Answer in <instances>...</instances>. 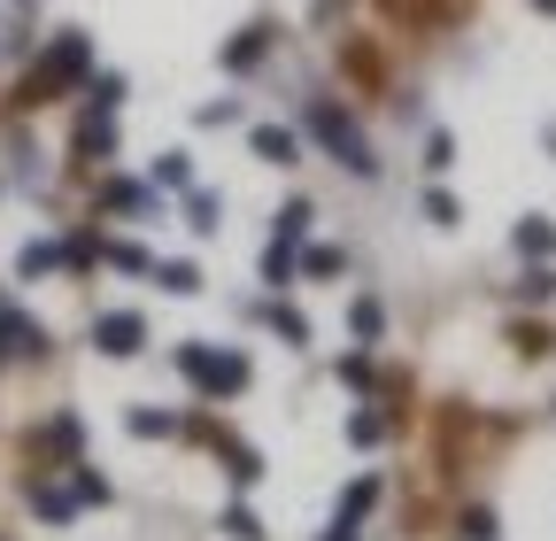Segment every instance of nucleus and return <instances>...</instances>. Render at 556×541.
Here are the masks:
<instances>
[{
	"label": "nucleus",
	"instance_id": "obj_31",
	"mask_svg": "<svg viewBox=\"0 0 556 541\" xmlns=\"http://www.w3.org/2000/svg\"><path fill=\"white\" fill-rule=\"evenodd\" d=\"M556 294V270H526V279H518V302H548Z\"/></svg>",
	"mask_w": 556,
	"mask_h": 541
},
{
	"label": "nucleus",
	"instance_id": "obj_21",
	"mask_svg": "<svg viewBox=\"0 0 556 541\" xmlns=\"http://www.w3.org/2000/svg\"><path fill=\"white\" fill-rule=\"evenodd\" d=\"M101 263H116V270H155V255L139 248V240H101Z\"/></svg>",
	"mask_w": 556,
	"mask_h": 541
},
{
	"label": "nucleus",
	"instance_id": "obj_29",
	"mask_svg": "<svg viewBox=\"0 0 556 541\" xmlns=\"http://www.w3.org/2000/svg\"><path fill=\"white\" fill-rule=\"evenodd\" d=\"M456 217H464V210H456V193H441V186H433V193H426V225H441V232H448Z\"/></svg>",
	"mask_w": 556,
	"mask_h": 541
},
{
	"label": "nucleus",
	"instance_id": "obj_24",
	"mask_svg": "<svg viewBox=\"0 0 556 541\" xmlns=\"http://www.w3.org/2000/svg\"><path fill=\"white\" fill-rule=\"evenodd\" d=\"M263 279H270V287H287V279H294V248H287V240H270V248H263Z\"/></svg>",
	"mask_w": 556,
	"mask_h": 541
},
{
	"label": "nucleus",
	"instance_id": "obj_36",
	"mask_svg": "<svg viewBox=\"0 0 556 541\" xmlns=\"http://www.w3.org/2000/svg\"><path fill=\"white\" fill-rule=\"evenodd\" d=\"M533 9H548V16H556V0H533Z\"/></svg>",
	"mask_w": 556,
	"mask_h": 541
},
{
	"label": "nucleus",
	"instance_id": "obj_35",
	"mask_svg": "<svg viewBox=\"0 0 556 541\" xmlns=\"http://www.w3.org/2000/svg\"><path fill=\"white\" fill-rule=\"evenodd\" d=\"M325 541H356V526H340V518H332V526H325Z\"/></svg>",
	"mask_w": 556,
	"mask_h": 541
},
{
	"label": "nucleus",
	"instance_id": "obj_22",
	"mask_svg": "<svg viewBox=\"0 0 556 541\" xmlns=\"http://www.w3.org/2000/svg\"><path fill=\"white\" fill-rule=\"evenodd\" d=\"M78 441H86V426L70 418V411H62V418H47V449H54V456H78Z\"/></svg>",
	"mask_w": 556,
	"mask_h": 541
},
{
	"label": "nucleus",
	"instance_id": "obj_6",
	"mask_svg": "<svg viewBox=\"0 0 556 541\" xmlns=\"http://www.w3.org/2000/svg\"><path fill=\"white\" fill-rule=\"evenodd\" d=\"M78 155H86V163L116 155V109H93V101H86V124H78Z\"/></svg>",
	"mask_w": 556,
	"mask_h": 541
},
{
	"label": "nucleus",
	"instance_id": "obj_12",
	"mask_svg": "<svg viewBox=\"0 0 556 541\" xmlns=\"http://www.w3.org/2000/svg\"><path fill=\"white\" fill-rule=\"evenodd\" d=\"M124 426H131L139 441H170V433H178V418L163 411V402H131V411H124Z\"/></svg>",
	"mask_w": 556,
	"mask_h": 541
},
{
	"label": "nucleus",
	"instance_id": "obj_33",
	"mask_svg": "<svg viewBox=\"0 0 556 541\" xmlns=\"http://www.w3.org/2000/svg\"><path fill=\"white\" fill-rule=\"evenodd\" d=\"M464 541H495V511H464Z\"/></svg>",
	"mask_w": 556,
	"mask_h": 541
},
{
	"label": "nucleus",
	"instance_id": "obj_11",
	"mask_svg": "<svg viewBox=\"0 0 556 541\" xmlns=\"http://www.w3.org/2000/svg\"><path fill=\"white\" fill-rule=\"evenodd\" d=\"M255 317L278 332V341H294V349H309V317L302 310H287V302H255Z\"/></svg>",
	"mask_w": 556,
	"mask_h": 541
},
{
	"label": "nucleus",
	"instance_id": "obj_37",
	"mask_svg": "<svg viewBox=\"0 0 556 541\" xmlns=\"http://www.w3.org/2000/svg\"><path fill=\"white\" fill-rule=\"evenodd\" d=\"M24 9H31V0H24Z\"/></svg>",
	"mask_w": 556,
	"mask_h": 541
},
{
	"label": "nucleus",
	"instance_id": "obj_2",
	"mask_svg": "<svg viewBox=\"0 0 556 541\" xmlns=\"http://www.w3.org/2000/svg\"><path fill=\"white\" fill-rule=\"evenodd\" d=\"M78 78H93V39H86V32H54V47L39 54V71L24 78V101H16V109H39L47 93L78 86Z\"/></svg>",
	"mask_w": 556,
	"mask_h": 541
},
{
	"label": "nucleus",
	"instance_id": "obj_27",
	"mask_svg": "<svg viewBox=\"0 0 556 541\" xmlns=\"http://www.w3.org/2000/svg\"><path fill=\"white\" fill-rule=\"evenodd\" d=\"M70 495H78V503H109L116 488L101 480V471H93V464H78V480H70Z\"/></svg>",
	"mask_w": 556,
	"mask_h": 541
},
{
	"label": "nucleus",
	"instance_id": "obj_30",
	"mask_svg": "<svg viewBox=\"0 0 556 541\" xmlns=\"http://www.w3.org/2000/svg\"><path fill=\"white\" fill-rule=\"evenodd\" d=\"M448 163H456V140H448V131H426V171L441 178Z\"/></svg>",
	"mask_w": 556,
	"mask_h": 541
},
{
	"label": "nucleus",
	"instance_id": "obj_4",
	"mask_svg": "<svg viewBox=\"0 0 556 541\" xmlns=\"http://www.w3.org/2000/svg\"><path fill=\"white\" fill-rule=\"evenodd\" d=\"M93 349L101 356H139V349H148V317H139V310H101L93 317Z\"/></svg>",
	"mask_w": 556,
	"mask_h": 541
},
{
	"label": "nucleus",
	"instance_id": "obj_34",
	"mask_svg": "<svg viewBox=\"0 0 556 541\" xmlns=\"http://www.w3.org/2000/svg\"><path fill=\"white\" fill-rule=\"evenodd\" d=\"M201 124H208V131H217V124H240V101H208V109H201Z\"/></svg>",
	"mask_w": 556,
	"mask_h": 541
},
{
	"label": "nucleus",
	"instance_id": "obj_25",
	"mask_svg": "<svg viewBox=\"0 0 556 541\" xmlns=\"http://www.w3.org/2000/svg\"><path fill=\"white\" fill-rule=\"evenodd\" d=\"M348 441H356V449H379V441H387V418H379V411H356V418H348Z\"/></svg>",
	"mask_w": 556,
	"mask_h": 541
},
{
	"label": "nucleus",
	"instance_id": "obj_26",
	"mask_svg": "<svg viewBox=\"0 0 556 541\" xmlns=\"http://www.w3.org/2000/svg\"><path fill=\"white\" fill-rule=\"evenodd\" d=\"M186 225H193V232H217V193L193 186V193H186Z\"/></svg>",
	"mask_w": 556,
	"mask_h": 541
},
{
	"label": "nucleus",
	"instance_id": "obj_14",
	"mask_svg": "<svg viewBox=\"0 0 556 541\" xmlns=\"http://www.w3.org/2000/svg\"><path fill=\"white\" fill-rule=\"evenodd\" d=\"M217 456H225V471H232V488H255V480H263V456H255L248 441H232V433H225V441H217Z\"/></svg>",
	"mask_w": 556,
	"mask_h": 541
},
{
	"label": "nucleus",
	"instance_id": "obj_18",
	"mask_svg": "<svg viewBox=\"0 0 556 541\" xmlns=\"http://www.w3.org/2000/svg\"><path fill=\"white\" fill-rule=\"evenodd\" d=\"M309 217H317V210H309V201L294 193V201H287V210H278V225H270V240H287V248H294V240L309 232Z\"/></svg>",
	"mask_w": 556,
	"mask_h": 541
},
{
	"label": "nucleus",
	"instance_id": "obj_16",
	"mask_svg": "<svg viewBox=\"0 0 556 541\" xmlns=\"http://www.w3.org/2000/svg\"><path fill=\"white\" fill-rule=\"evenodd\" d=\"M155 287L163 294H201V263H186V255L178 263H155Z\"/></svg>",
	"mask_w": 556,
	"mask_h": 541
},
{
	"label": "nucleus",
	"instance_id": "obj_10",
	"mask_svg": "<svg viewBox=\"0 0 556 541\" xmlns=\"http://www.w3.org/2000/svg\"><path fill=\"white\" fill-rule=\"evenodd\" d=\"M255 155H263V163H278V171H287V163L302 155V131H287V124H255Z\"/></svg>",
	"mask_w": 556,
	"mask_h": 541
},
{
	"label": "nucleus",
	"instance_id": "obj_1",
	"mask_svg": "<svg viewBox=\"0 0 556 541\" xmlns=\"http://www.w3.org/2000/svg\"><path fill=\"white\" fill-rule=\"evenodd\" d=\"M302 131H309L317 148H332V163H340V171L379 178V155H371V140H364V124L348 116L340 101H309V109H302Z\"/></svg>",
	"mask_w": 556,
	"mask_h": 541
},
{
	"label": "nucleus",
	"instance_id": "obj_20",
	"mask_svg": "<svg viewBox=\"0 0 556 541\" xmlns=\"http://www.w3.org/2000/svg\"><path fill=\"white\" fill-rule=\"evenodd\" d=\"M155 186H170V193H193V155H155Z\"/></svg>",
	"mask_w": 556,
	"mask_h": 541
},
{
	"label": "nucleus",
	"instance_id": "obj_8",
	"mask_svg": "<svg viewBox=\"0 0 556 541\" xmlns=\"http://www.w3.org/2000/svg\"><path fill=\"white\" fill-rule=\"evenodd\" d=\"M263 54H270V24H248V32L225 39V71H255Z\"/></svg>",
	"mask_w": 556,
	"mask_h": 541
},
{
	"label": "nucleus",
	"instance_id": "obj_3",
	"mask_svg": "<svg viewBox=\"0 0 556 541\" xmlns=\"http://www.w3.org/2000/svg\"><path fill=\"white\" fill-rule=\"evenodd\" d=\"M178 372H186L201 394H217V402H225V394H240V387H248V372H255V364H248L240 349H208V341H186V349H178Z\"/></svg>",
	"mask_w": 556,
	"mask_h": 541
},
{
	"label": "nucleus",
	"instance_id": "obj_9",
	"mask_svg": "<svg viewBox=\"0 0 556 541\" xmlns=\"http://www.w3.org/2000/svg\"><path fill=\"white\" fill-rule=\"evenodd\" d=\"M31 511H39L47 526H70V518H78L86 503H78V495H70V488H54V480H31Z\"/></svg>",
	"mask_w": 556,
	"mask_h": 541
},
{
	"label": "nucleus",
	"instance_id": "obj_28",
	"mask_svg": "<svg viewBox=\"0 0 556 541\" xmlns=\"http://www.w3.org/2000/svg\"><path fill=\"white\" fill-rule=\"evenodd\" d=\"M225 533H232V541H263V518H255L248 503H232V511H225Z\"/></svg>",
	"mask_w": 556,
	"mask_h": 541
},
{
	"label": "nucleus",
	"instance_id": "obj_5",
	"mask_svg": "<svg viewBox=\"0 0 556 541\" xmlns=\"http://www.w3.org/2000/svg\"><path fill=\"white\" fill-rule=\"evenodd\" d=\"M24 356H47V332H39L24 310H9V302H0V372H9V364H24Z\"/></svg>",
	"mask_w": 556,
	"mask_h": 541
},
{
	"label": "nucleus",
	"instance_id": "obj_23",
	"mask_svg": "<svg viewBox=\"0 0 556 541\" xmlns=\"http://www.w3.org/2000/svg\"><path fill=\"white\" fill-rule=\"evenodd\" d=\"M302 270H309V279H340L348 255H340V248H302Z\"/></svg>",
	"mask_w": 556,
	"mask_h": 541
},
{
	"label": "nucleus",
	"instance_id": "obj_19",
	"mask_svg": "<svg viewBox=\"0 0 556 541\" xmlns=\"http://www.w3.org/2000/svg\"><path fill=\"white\" fill-rule=\"evenodd\" d=\"M348 332H356V341H379V332H387V310L364 294V302H348Z\"/></svg>",
	"mask_w": 556,
	"mask_h": 541
},
{
	"label": "nucleus",
	"instance_id": "obj_32",
	"mask_svg": "<svg viewBox=\"0 0 556 541\" xmlns=\"http://www.w3.org/2000/svg\"><path fill=\"white\" fill-rule=\"evenodd\" d=\"M340 379H348V387H371L379 364H371V356H340Z\"/></svg>",
	"mask_w": 556,
	"mask_h": 541
},
{
	"label": "nucleus",
	"instance_id": "obj_7",
	"mask_svg": "<svg viewBox=\"0 0 556 541\" xmlns=\"http://www.w3.org/2000/svg\"><path fill=\"white\" fill-rule=\"evenodd\" d=\"M101 210H116V217H148V210H155V186H139V178H109V186H101Z\"/></svg>",
	"mask_w": 556,
	"mask_h": 541
},
{
	"label": "nucleus",
	"instance_id": "obj_17",
	"mask_svg": "<svg viewBox=\"0 0 556 541\" xmlns=\"http://www.w3.org/2000/svg\"><path fill=\"white\" fill-rule=\"evenodd\" d=\"M16 270H24V279H47V270H62V240H31V248L16 255Z\"/></svg>",
	"mask_w": 556,
	"mask_h": 541
},
{
	"label": "nucleus",
	"instance_id": "obj_13",
	"mask_svg": "<svg viewBox=\"0 0 556 541\" xmlns=\"http://www.w3.org/2000/svg\"><path fill=\"white\" fill-rule=\"evenodd\" d=\"M518 255L526 263H548L556 255V217H518Z\"/></svg>",
	"mask_w": 556,
	"mask_h": 541
},
{
	"label": "nucleus",
	"instance_id": "obj_15",
	"mask_svg": "<svg viewBox=\"0 0 556 541\" xmlns=\"http://www.w3.org/2000/svg\"><path fill=\"white\" fill-rule=\"evenodd\" d=\"M371 503H379V471H364V480L340 495V526H364V511H371Z\"/></svg>",
	"mask_w": 556,
	"mask_h": 541
}]
</instances>
